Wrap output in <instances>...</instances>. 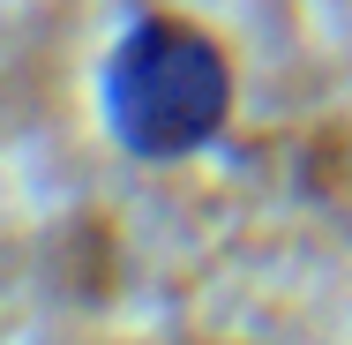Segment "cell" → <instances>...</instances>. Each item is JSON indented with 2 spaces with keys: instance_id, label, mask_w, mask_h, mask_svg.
<instances>
[{
  "instance_id": "1",
  "label": "cell",
  "mask_w": 352,
  "mask_h": 345,
  "mask_svg": "<svg viewBox=\"0 0 352 345\" xmlns=\"http://www.w3.org/2000/svg\"><path fill=\"white\" fill-rule=\"evenodd\" d=\"M98 121L135 165H195L240 121V61L203 15L142 8L98 61Z\"/></svg>"
}]
</instances>
